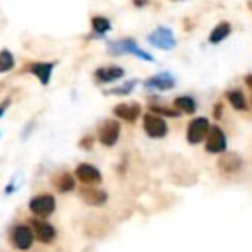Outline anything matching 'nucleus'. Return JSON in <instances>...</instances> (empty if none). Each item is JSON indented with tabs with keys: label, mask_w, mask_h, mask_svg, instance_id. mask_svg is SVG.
<instances>
[{
	"label": "nucleus",
	"mask_w": 252,
	"mask_h": 252,
	"mask_svg": "<svg viewBox=\"0 0 252 252\" xmlns=\"http://www.w3.org/2000/svg\"><path fill=\"white\" fill-rule=\"evenodd\" d=\"M108 53L112 55H124V53H130V55H136L137 59L146 60V62H153V55H150L148 52H144L132 38H124L119 41H110L108 43Z\"/></svg>",
	"instance_id": "obj_1"
},
{
	"label": "nucleus",
	"mask_w": 252,
	"mask_h": 252,
	"mask_svg": "<svg viewBox=\"0 0 252 252\" xmlns=\"http://www.w3.org/2000/svg\"><path fill=\"white\" fill-rule=\"evenodd\" d=\"M34 232L28 225H17L10 232V242L17 251H30L34 242Z\"/></svg>",
	"instance_id": "obj_2"
},
{
	"label": "nucleus",
	"mask_w": 252,
	"mask_h": 252,
	"mask_svg": "<svg viewBox=\"0 0 252 252\" xmlns=\"http://www.w3.org/2000/svg\"><path fill=\"white\" fill-rule=\"evenodd\" d=\"M143 127H144V132L150 137H153V139H161L168 132V126L163 120V117L156 115V113H146L144 115Z\"/></svg>",
	"instance_id": "obj_3"
},
{
	"label": "nucleus",
	"mask_w": 252,
	"mask_h": 252,
	"mask_svg": "<svg viewBox=\"0 0 252 252\" xmlns=\"http://www.w3.org/2000/svg\"><path fill=\"white\" fill-rule=\"evenodd\" d=\"M55 197L52 194H40V196H34L33 199L30 201V209L34 216L38 218H47L50 216L53 211H55Z\"/></svg>",
	"instance_id": "obj_4"
},
{
	"label": "nucleus",
	"mask_w": 252,
	"mask_h": 252,
	"mask_svg": "<svg viewBox=\"0 0 252 252\" xmlns=\"http://www.w3.org/2000/svg\"><path fill=\"white\" fill-rule=\"evenodd\" d=\"M209 129H211L209 120L206 117H197L187 127V141L190 144H199L201 141H204L208 137Z\"/></svg>",
	"instance_id": "obj_5"
},
{
	"label": "nucleus",
	"mask_w": 252,
	"mask_h": 252,
	"mask_svg": "<svg viewBox=\"0 0 252 252\" xmlns=\"http://www.w3.org/2000/svg\"><path fill=\"white\" fill-rule=\"evenodd\" d=\"M148 41L153 47L159 48V50H172V48H175V36H173L172 30H168V28H156L153 33H150Z\"/></svg>",
	"instance_id": "obj_6"
},
{
	"label": "nucleus",
	"mask_w": 252,
	"mask_h": 252,
	"mask_svg": "<svg viewBox=\"0 0 252 252\" xmlns=\"http://www.w3.org/2000/svg\"><path fill=\"white\" fill-rule=\"evenodd\" d=\"M120 137V124L117 120H106L98 130V139L103 146H115Z\"/></svg>",
	"instance_id": "obj_7"
},
{
	"label": "nucleus",
	"mask_w": 252,
	"mask_h": 252,
	"mask_svg": "<svg viewBox=\"0 0 252 252\" xmlns=\"http://www.w3.org/2000/svg\"><path fill=\"white\" fill-rule=\"evenodd\" d=\"M226 150V137L225 132L220 129L218 126H211L206 137V151L213 153V155H220Z\"/></svg>",
	"instance_id": "obj_8"
},
{
	"label": "nucleus",
	"mask_w": 252,
	"mask_h": 252,
	"mask_svg": "<svg viewBox=\"0 0 252 252\" xmlns=\"http://www.w3.org/2000/svg\"><path fill=\"white\" fill-rule=\"evenodd\" d=\"M31 228L34 232V237L38 242L41 244H52L57 239V230L50 223L43 221V220H31Z\"/></svg>",
	"instance_id": "obj_9"
},
{
	"label": "nucleus",
	"mask_w": 252,
	"mask_h": 252,
	"mask_svg": "<svg viewBox=\"0 0 252 252\" xmlns=\"http://www.w3.org/2000/svg\"><path fill=\"white\" fill-rule=\"evenodd\" d=\"M76 177L84 184V186H96V184L101 182V173L100 170L94 165H90V163H81L76 168Z\"/></svg>",
	"instance_id": "obj_10"
},
{
	"label": "nucleus",
	"mask_w": 252,
	"mask_h": 252,
	"mask_svg": "<svg viewBox=\"0 0 252 252\" xmlns=\"http://www.w3.org/2000/svg\"><path fill=\"white\" fill-rule=\"evenodd\" d=\"M53 69H55V62H31V63H28V67H26L28 72L36 76L43 86H47V84L50 83Z\"/></svg>",
	"instance_id": "obj_11"
},
{
	"label": "nucleus",
	"mask_w": 252,
	"mask_h": 252,
	"mask_svg": "<svg viewBox=\"0 0 252 252\" xmlns=\"http://www.w3.org/2000/svg\"><path fill=\"white\" fill-rule=\"evenodd\" d=\"M126 70L119 65H103L100 69L94 70V79L98 83H113V81H119L124 77Z\"/></svg>",
	"instance_id": "obj_12"
},
{
	"label": "nucleus",
	"mask_w": 252,
	"mask_h": 252,
	"mask_svg": "<svg viewBox=\"0 0 252 252\" xmlns=\"http://www.w3.org/2000/svg\"><path fill=\"white\" fill-rule=\"evenodd\" d=\"M244 166V159L240 158L235 153H225L221 158L218 159V168L221 170L223 173H237L240 172Z\"/></svg>",
	"instance_id": "obj_13"
},
{
	"label": "nucleus",
	"mask_w": 252,
	"mask_h": 252,
	"mask_svg": "<svg viewBox=\"0 0 252 252\" xmlns=\"http://www.w3.org/2000/svg\"><path fill=\"white\" fill-rule=\"evenodd\" d=\"M144 86L148 90H159V91H166V90H172L175 86V79H173L172 74L168 72H159L156 76L150 77V79L144 83Z\"/></svg>",
	"instance_id": "obj_14"
},
{
	"label": "nucleus",
	"mask_w": 252,
	"mask_h": 252,
	"mask_svg": "<svg viewBox=\"0 0 252 252\" xmlns=\"http://www.w3.org/2000/svg\"><path fill=\"white\" fill-rule=\"evenodd\" d=\"M113 113L127 122H136L137 117L141 115V105L139 103H120L113 108Z\"/></svg>",
	"instance_id": "obj_15"
},
{
	"label": "nucleus",
	"mask_w": 252,
	"mask_h": 252,
	"mask_svg": "<svg viewBox=\"0 0 252 252\" xmlns=\"http://www.w3.org/2000/svg\"><path fill=\"white\" fill-rule=\"evenodd\" d=\"M81 199L90 206H103L108 199V194L105 190L94 189V187H83L81 189Z\"/></svg>",
	"instance_id": "obj_16"
},
{
	"label": "nucleus",
	"mask_w": 252,
	"mask_h": 252,
	"mask_svg": "<svg viewBox=\"0 0 252 252\" xmlns=\"http://www.w3.org/2000/svg\"><path fill=\"white\" fill-rule=\"evenodd\" d=\"M53 186L57 187L59 192H70V190L76 189V180H74V177L70 173L62 172L53 177Z\"/></svg>",
	"instance_id": "obj_17"
},
{
	"label": "nucleus",
	"mask_w": 252,
	"mask_h": 252,
	"mask_svg": "<svg viewBox=\"0 0 252 252\" xmlns=\"http://www.w3.org/2000/svg\"><path fill=\"white\" fill-rule=\"evenodd\" d=\"M230 31H232V26H230L226 21H223V23H220V24H216V28L215 30L209 33V43H213V45H218V43H221L225 38H228V34H230Z\"/></svg>",
	"instance_id": "obj_18"
},
{
	"label": "nucleus",
	"mask_w": 252,
	"mask_h": 252,
	"mask_svg": "<svg viewBox=\"0 0 252 252\" xmlns=\"http://www.w3.org/2000/svg\"><path fill=\"white\" fill-rule=\"evenodd\" d=\"M173 105H175V108L179 110V112L189 113V115L196 112V108H197L194 98H190V96H179V98H175Z\"/></svg>",
	"instance_id": "obj_19"
},
{
	"label": "nucleus",
	"mask_w": 252,
	"mask_h": 252,
	"mask_svg": "<svg viewBox=\"0 0 252 252\" xmlns=\"http://www.w3.org/2000/svg\"><path fill=\"white\" fill-rule=\"evenodd\" d=\"M226 98H228L230 105H232L235 110H246L247 108V101H246V96H244L242 91H239V90L228 91V93H226Z\"/></svg>",
	"instance_id": "obj_20"
},
{
	"label": "nucleus",
	"mask_w": 252,
	"mask_h": 252,
	"mask_svg": "<svg viewBox=\"0 0 252 252\" xmlns=\"http://www.w3.org/2000/svg\"><path fill=\"white\" fill-rule=\"evenodd\" d=\"M14 65H16V59H14L12 52L3 48V50L0 52V74H5V72H9V70H12Z\"/></svg>",
	"instance_id": "obj_21"
},
{
	"label": "nucleus",
	"mask_w": 252,
	"mask_h": 252,
	"mask_svg": "<svg viewBox=\"0 0 252 252\" xmlns=\"http://www.w3.org/2000/svg\"><path fill=\"white\" fill-rule=\"evenodd\" d=\"M91 26H93L94 33H96L98 36H103V34L108 33V31L112 30V24H110V21L106 19V17H103V16H94L93 19H91Z\"/></svg>",
	"instance_id": "obj_22"
},
{
	"label": "nucleus",
	"mask_w": 252,
	"mask_h": 252,
	"mask_svg": "<svg viewBox=\"0 0 252 252\" xmlns=\"http://www.w3.org/2000/svg\"><path fill=\"white\" fill-rule=\"evenodd\" d=\"M136 84H137V81H136V79H130V81H127V83H124L122 86L110 90L108 93H110V94H122V96H124V94L132 93V90L136 88Z\"/></svg>",
	"instance_id": "obj_23"
},
{
	"label": "nucleus",
	"mask_w": 252,
	"mask_h": 252,
	"mask_svg": "<svg viewBox=\"0 0 252 252\" xmlns=\"http://www.w3.org/2000/svg\"><path fill=\"white\" fill-rule=\"evenodd\" d=\"M151 113H161V115L166 117H179V110H172V108H165V106H158V105H153L151 106Z\"/></svg>",
	"instance_id": "obj_24"
},
{
	"label": "nucleus",
	"mask_w": 252,
	"mask_h": 252,
	"mask_svg": "<svg viewBox=\"0 0 252 252\" xmlns=\"http://www.w3.org/2000/svg\"><path fill=\"white\" fill-rule=\"evenodd\" d=\"M91 143H93V137H84V139L79 143V146H81V148H84V150H90V148H91Z\"/></svg>",
	"instance_id": "obj_25"
},
{
	"label": "nucleus",
	"mask_w": 252,
	"mask_h": 252,
	"mask_svg": "<svg viewBox=\"0 0 252 252\" xmlns=\"http://www.w3.org/2000/svg\"><path fill=\"white\" fill-rule=\"evenodd\" d=\"M9 103H10V100H5L3 103H0V117L5 113V110H7V106H9Z\"/></svg>",
	"instance_id": "obj_26"
},
{
	"label": "nucleus",
	"mask_w": 252,
	"mask_h": 252,
	"mask_svg": "<svg viewBox=\"0 0 252 252\" xmlns=\"http://www.w3.org/2000/svg\"><path fill=\"white\" fill-rule=\"evenodd\" d=\"M132 2H134V5H137V7H144L150 0H132Z\"/></svg>",
	"instance_id": "obj_27"
},
{
	"label": "nucleus",
	"mask_w": 252,
	"mask_h": 252,
	"mask_svg": "<svg viewBox=\"0 0 252 252\" xmlns=\"http://www.w3.org/2000/svg\"><path fill=\"white\" fill-rule=\"evenodd\" d=\"M246 84H247V86H249L251 90H252V74H249V76L246 77Z\"/></svg>",
	"instance_id": "obj_28"
},
{
	"label": "nucleus",
	"mask_w": 252,
	"mask_h": 252,
	"mask_svg": "<svg viewBox=\"0 0 252 252\" xmlns=\"http://www.w3.org/2000/svg\"><path fill=\"white\" fill-rule=\"evenodd\" d=\"M175 2H179V0H175Z\"/></svg>",
	"instance_id": "obj_29"
}]
</instances>
